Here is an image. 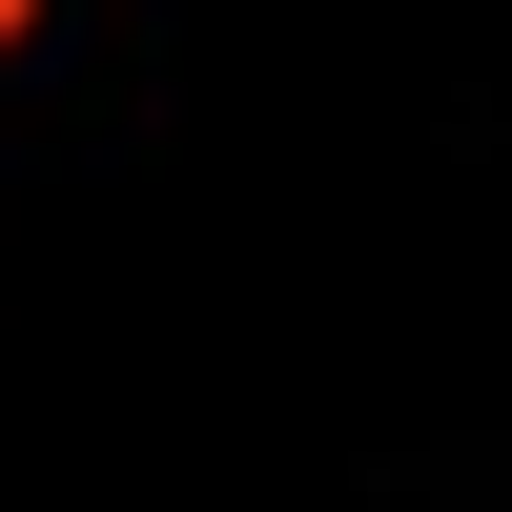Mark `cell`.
Listing matches in <instances>:
<instances>
[{
    "instance_id": "obj_1",
    "label": "cell",
    "mask_w": 512,
    "mask_h": 512,
    "mask_svg": "<svg viewBox=\"0 0 512 512\" xmlns=\"http://www.w3.org/2000/svg\"><path fill=\"white\" fill-rule=\"evenodd\" d=\"M21 21H41V0H0V62H21Z\"/></svg>"
}]
</instances>
